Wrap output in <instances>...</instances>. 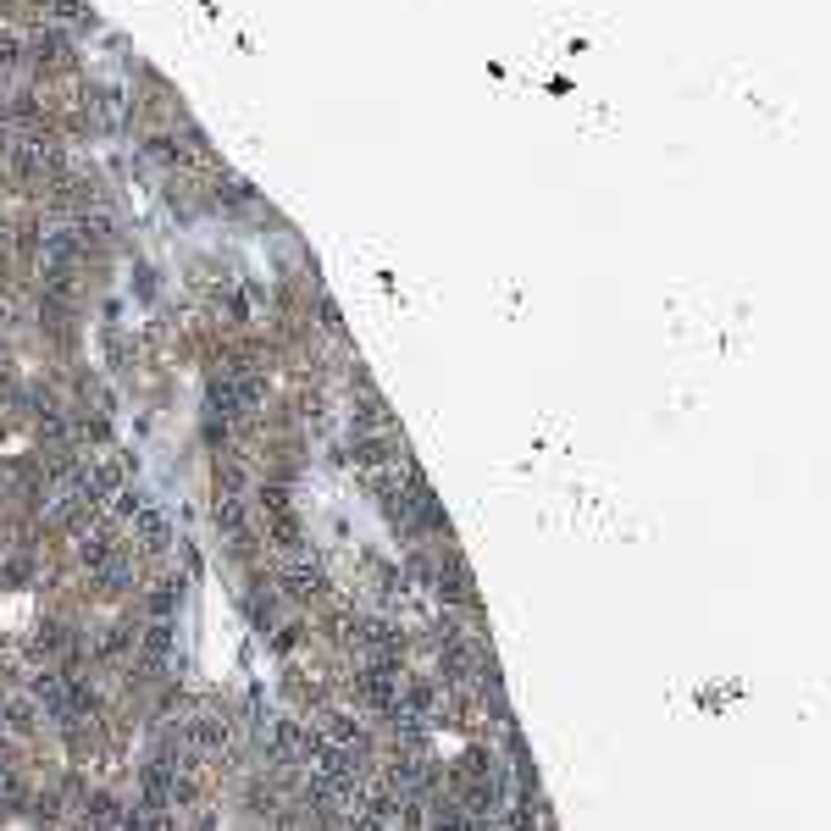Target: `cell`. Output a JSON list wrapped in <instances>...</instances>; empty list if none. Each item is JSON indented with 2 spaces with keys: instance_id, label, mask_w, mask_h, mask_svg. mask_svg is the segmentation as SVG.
<instances>
[{
  "instance_id": "cell-1",
  "label": "cell",
  "mask_w": 831,
  "mask_h": 831,
  "mask_svg": "<svg viewBox=\"0 0 831 831\" xmlns=\"http://www.w3.org/2000/svg\"><path fill=\"white\" fill-rule=\"evenodd\" d=\"M33 61L67 67V61H72V33H61V28H39V33H33Z\"/></svg>"
}]
</instances>
